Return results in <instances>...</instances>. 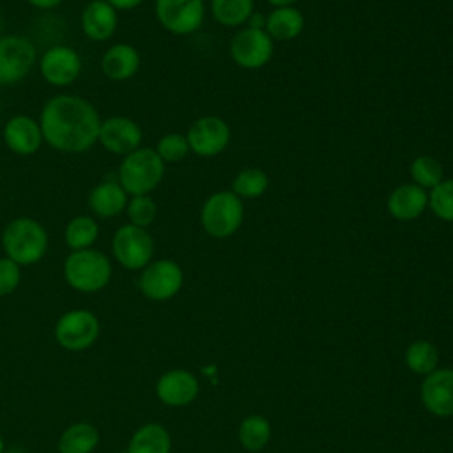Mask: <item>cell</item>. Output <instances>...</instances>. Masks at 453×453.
I'll use <instances>...</instances> for the list:
<instances>
[{"label": "cell", "instance_id": "d590c367", "mask_svg": "<svg viewBox=\"0 0 453 453\" xmlns=\"http://www.w3.org/2000/svg\"><path fill=\"white\" fill-rule=\"evenodd\" d=\"M28 5L41 9V11H51L55 7H58L64 0H25Z\"/></svg>", "mask_w": 453, "mask_h": 453}, {"label": "cell", "instance_id": "52a82bcc", "mask_svg": "<svg viewBox=\"0 0 453 453\" xmlns=\"http://www.w3.org/2000/svg\"><path fill=\"white\" fill-rule=\"evenodd\" d=\"M37 50L25 35H0V85L21 81L35 65Z\"/></svg>", "mask_w": 453, "mask_h": 453}, {"label": "cell", "instance_id": "cb8c5ba5", "mask_svg": "<svg viewBox=\"0 0 453 453\" xmlns=\"http://www.w3.org/2000/svg\"><path fill=\"white\" fill-rule=\"evenodd\" d=\"M99 237V223L94 216L78 214L64 228V242L71 251L92 248Z\"/></svg>", "mask_w": 453, "mask_h": 453}, {"label": "cell", "instance_id": "30bf717a", "mask_svg": "<svg viewBox=\"0 0 453 453\" xmlns=\"http://www.w3.org/2000/svg\"><path fill=\"white\" fill-rule=\"evenodd\" d=\"M184 274L180 265L170 258L152 260L143 267L138 280V288L150 301H168L182 287Z\"/></svg>", "mask_w": 453, "mask_h": 453}, {"label": "cell", "instance_id": "4316f807", "mask_svg": "<svg viewBox=\"0 0 453 453\" xmlns=\"http://www.w3.org/2000/svg\"><path fill=\"white\" fill-rule=\"evenodd\" d=\"M267 188H269V177L264 170L244 168L234 177L230 191H234L242 200V198H258L267 191Z\"/></svg>", "mask_w": 453, "mask_h": 453}, {"label": "cell", "instance_id": "d6a6232c", "mask_svg": "<svg viewBox=\"0 0 453 453\" xmlns=\"http://www.w3.org/2000/svg\"><path fill=\"white\" fill-rule=\"evenodd\" d=\"M157 156L163 159V163H179L189 154V143L186 134L180 133H166L157 140L156 145Z\"/></svg>", "mask_w": 453, "mask_h": 453}, {"label": "cell", "instance_id": "7a4b0ae2", "mask_svg": "<svg viewBox=\"0 0 453 453\" xmlns=\"http://www.w3.org/2000/svg\"><path fill=\"white\" fill-rule=\"evenodd\" d=\"M48 232L34 218L19 216L11 219L2 232V248L5 257L18 265H34L41 262L48 251Z\"/></svg>", "mask_w": 453, "mask_h": 453}, {"label": "cell", "instance_id": "e575fe53", "mask_svg": "<svg viewBox=\"0 0 453 453\" xmlns=\"http://www.w3.org/2000/svg\"><path fill=\"white\" fill-rule=\"evenodd\" d=\"M117 11H133L140 7L145 0H106Z\"/></svg>", "mask_w": 453, "mask_h": 453}, {"label": "cell", "instance_id": "74e56055", "mask_svg": "<svg viewBox=\"0 0 453 453\" xmlns=\"http://www.w3.org/2000/svg\"><path fill=\"white\" fill-rule=\"evenodd\" d=\"M271 5H274V7H290V5H294L297 0H267Z\"/></svg>", "mask_w": 453, "mask_h": 453}, {"label": "cell", "instance_id": "2e32d148", "mask_svg": "<svg viewBox=\"0 0 453 453\" xmlns=\"http://www.w3.org/2000/svg\"><path fill=\"white\" fill-rule=\"evenodd\" d=\"M80 27L87 39L104 42L117 32L119 11L106 0H90L81 11Z\"/></svg>", "mask_w": 453, "mask_h": 453}, {"label": "cell", "instance_id": "1f68e13d", "mask_svg": "<svg viewBox=\"0 0 453 453\" xmlns=\"http://www.w3.org/2000/svg\"><path fill=\"white\" fill-rule=\"evenodd\" d=\"M126 212L131 225L147 228L156 219L157 205L150 195H134L127 200Z\"/></svg>", "mask_w": 453, "mask_h": 453}, {"label": "cell", "instance_id": "e0dca14e", "mask_svg": "<svg viewBox=\"0 0 453 453\" xmlns=\"http://www.w3.org/2000/svg\"><path fill=\"white\" fill-rule=\"evenodd\" d=\"M425 407L437 416H453V370H434L423 382Z\"/></svg>", "mask_w": 453, "mask_h": 453}, {"label": "cell", "instance_id": "5b68a950", "mask_svg": "<svg viewBox=\"0 0 453 453\" xmlns=\"http://www.w3.org/2000/svg\"><path fill=\"white\" fill-rule=\"evenodd\" d=\"M244 219L242 200L234 191L212 193L200 209L202 228L214 239H226Z\"/></svg>", "mask_w": 453, "mask_h": 453}, {"label": "cell", "instance_id": "44dd1931", "mask_svg": "<svg viewBox=\"0 0 453 453\" xmlns=\"http://www.w3.org/2000/svg\"><path fill=\"white\" fill-rule=\"evenodd\" d=\"M156 393L163 403L180 407L195 400L198 393V382L186 370H172L161 375L156 384Z\"/></svg>", "mask_w": 453, "mask_h": 453}, {"label": "cell", "instance_id": "484cf974", "mask_svg": "<svg viewBox=\"0 0 453 453\" xmlns=\"http://www.w3.org/2000/svg\"><path fill=\"white\" fill-rule=\"evenodd\" d=\"M255 7L253 0H211L212 18L223 27H241Z\"/></svg>", "mask_w": 453, "mask_h": 453}, {"label": "cell", "instance_id": "ac0fdd59", "mask_svg": "<svg viewBox=\"0 0 453 453\" xmlns=\"http://www.w3.org/2000/svg\"><path fill=\"white\" fill-rule=\"evenodd\" d=\"M138 50L127 42H115L101 57V71L111 81H127L140 69Z\"/></svg>", "mask_w": 453, "mask_h": 453}, {"label": "cell", "instance_id": "f546056e", "mask_svg": "<svg viewBox=\"0 0 453 453\" xmlns=\"http://www.w3.org/2000/svg\"><path fill=\"white\" fill-rule=\"evenodd\" d=\"M407 366L416 373H432L437 365V350L428 342H414L405 352Z\"/></svg>", "mask_w": 453, "mask_h": 453}, {"label": "cell", "instance_id": "836d02e7", "mask_svg": "<svg viewBox=\"0 0 453 453\" xmlns=\"http://www.w3.org/2000/svg\"><path fill=\"white\" fill-rule=\"evenodd\" d=\"M21 281V265L14 260L2 257L0 258V297L12 294Z\"/></svg>", "mask_w": 453, "mask_h": 453}, {"label": "cell", "instance_id": "83f0119b", "mask_svg": "<svg viewBox=\"0 0 453 453\" xmlns=\"http://www.w3.org/2000/svg\"><path fill=\"white\" fill-rule=\"evenodd\" d=\"M411 179L414 184H418L423 189H432L439 182L444 180V170L442 165L432 157V156H418L411 163Z\"/></svg>", "mask_w": 453, "mask_h": 453}, {"label": "cell", "instance_id": "9a60e30c", "mask_svg": "<svg viewBox=\"0 0 453 453\" xmlns=\"http://www.w3.org/2000/svg\"><path fill=\"white\" fill-rule=\"evenodd\" d=\"M2 136H4L5 147L18 156L35 154L44 142L39 120L25 113L12 115L4 124Z\"/></svg>", "mask_w": 453, "mask_h": 453}, {"label": "cell", "instance_id": "4fadbf2b", "mask_svg": "<svg viewBox=\"0 0 453 453\" xmlns=\"http://www.w3.org/2000/svg\"><path fill=\"white\" fill-rule=\"evenodd\" d=\"M274 53V41L265 30L242 28L230 42V57L242 69L264 67Z\"/></svg>", "mask_w": 453, "mask_h": 453}, {"label": "cell", "instance_id": "7402d4cb", "mask_svg": "<svg viewBox=\"0 0 453 453\" xmlns=\"http://www.w3.org/2000/svg\"><path fill=\"white\" fill-rule=\"evenodd\" d=\"M304 30V16L296 7H276L265 16V32L273 41H292Z\"/></svg>", "mask_w": 453, "mask_h": 453}, {"label": "cell", "instance_id": "f35d334b", "mask_svg": "<svg viewBox=\"0 0 453 453\" xmlns=\"http://www.w3.org/2000/svg\"><path fill=\"white\" fill-rule=\"evenodd\" d=\"M4 448H5V444H4V439L0 435V453H4Z\"/></svg>", "mask_w": 453, "mask_h": 453}, {"label": "cell", "instance_id": "277c9868", "mask_svg": "<svg viewBox=\"0 0 453 453\" xmlns=\"http://www.w3.org/2000/svg\"><path fill=\"white\" fill-rule=\"evenodd\" d=\"M165 177V163L152 147H138L126 154L117 170V180L129 196L150 195Z\"/></svg>", "mask_w": 453, "mask_h": 453}, {"label": "cell", "instance_id": "3957f363", "mask_svg": "<svg viewBox=\"0 0 453 453\" xmlns=\"http://www.w3.org/2000/svg\"><path fill=\"white\" fill-rule=\"evenodd\" d=\"M65 283L83 294H94L103 290L111 280V260L108 255L96 248L71 251L64 260Z\"/></svg>", "mask_w": 453, "mask_h": 453}, {"label": "cell", "instance_id": "603a6c76", "mask_svg": "<svg viewBox=\"0 0 453 453\" xmlns=\"http://www.w3.org/2000/svg\"><path fill=\"white\" fill-rule=\"evenodd\" d=\"M99 439V430L92 423H73L58 439V453H92L97 448Z\"/></svg>", "mask_w": 453, "mask_h": 453}, {"label": "cell", "instance_id": "d4e9b609", "mask_svg": "<svg viewBox=\"0 0 453 453\" xmlns=\"http://www.w3.org/2000/svg\"><path fill=\"white\" fill-rule=\"evenodd\" d=\"M170 435L157 423L140 426L127 446V453H170Z\"/></svg>", "mask_w": 453, "mask_h": 453}, {"label": "cell", "instance_id": "9c48e42d", "mask_svg": "<svg viewBox=\"0 0 453 453\" xmlns=\"http://www.w3.org/2000/svg\"><path fill=\"white\" fill-rule=\"evenodd\" d=\"M154 12L166 32L189 35L202 27L205 5L203 0H154Z\"/></svg>", "mask_w": 453, "mask_h": 453}, {"label": "cell", "instance_id": "ffe728a7", "mask_svg": "<svg viewBox=\"0 0 453 453\" xmlns=\"http://www.w3.org/2000/svg\"><path fill=\"white\" fill-rule=\"evenodd\" d=\"M129 195L124 191L119 180L104 179L96 184L88 193V207L96 218L108 219L126 211Z\"/></svg>", "mask_w": 453, "mask_h": 453}, {"label": "cell", "instance_id": "ab89813d", "mask_svg": "<svg viewBox=\"0 0 453 453\" xmlns=\"http://www.w3.org/2000/svg\"><path fill=\"white\" fill-rule=\"evenodd\" d=\"M0 28H2V16H0Z\"/></svg>", "mask_w": 453, "mask_h": 453}, {"label": "cell", "instance_id": "ba28073f", "mask_svg": "<svg viewBox=\"0 0 453 453\" xmlns=\"http://www.w3.org/2000/svg\"><path fill=\"white\" fill-rule=\"evenodd\" d=\"M99 319L88 310H69L55 324V340L60 347L78 352L88 349L99 336Z\"/></svg>", "mask_w": 453, "mask_h": 453}, {"label": "cell", "instance_id": "f1b7e54d", "mask_svg": "<svg viewBox=\"0 0 453 453\" xmlns=\"http://www.w3.org/2000/svg\"><path fill=\"white\" fill-rule=\"evenodd\" d=\"M271 435V428L265 418L262 416H250L241 423L239 437L246 449L250 451H260Z\"/></svg>", "mask_w": 453, "mask_h": 453}, {"label": "cell", "instance_id": "d6986e66", "mask_svg": "<svg viewBox=\"0 0 453 453\" xmlns=\"http://www.w3.org/2000/svg\"><path fill=\"white\" fill-rule=\"evenodd\" d=\"M428 207V191L414 182L396 186L388 196V211L398 221H412Z\"/></svg>", "mask_w": 453, "mask_h": 453}, {"label": "cell", "instance_id": "6da1fadb", "mask_svg": "<svg viewBox=\"0 0 453 453\" xmlns=\"http://www.w3.org/2000/svg\"><path fill=\"white\" fill-rule=\"evenodd\" d=\"M44 142L64 154H81L97 143L101 117L85 97L57 94L50 97L39 113Z\"/></svg>", "mask_w": 453, "mask_h": 453}, {"label": "cell", "instance_id": "8d00e7d4", "mask_svg": "<svg viewBox=\"0 0 453 453\" xmlns=\"http://www.w3.org/2000/svg\"><path fill=\"white\" fill-rule=\"evenodd\" d=\"M248 28H257V30H265V16L260 12H251V16L248 18Z\"/></svg>", "mask_w": 453, "mask_h": 453}, {"label": "cell", "instance_id": "4dcf8cb0", "mask_svg": "<svg viewBox=\"0 0 453 453\" xmlns=\"http://www.w3.org/2000/svg\"><path fill=\"white\" fill-rule=\"evenodd\" d=\"M428 207L439 219L453 223V177L444 179L430 189Z\"/></svg>", "mask_w": 453, "mask_h": 453}, {"label": "cell", "instance_id": "5bb4252c", "mask_svg": "<svg viewBox=\"0 0 453 453\" xmlns=\"http://www.w3.org/2000/svg\"><path fill=\"white\" fill-rule=\"evenodd\" d=\"M143 131L136 120L126 115H111L101 120L97 142L101 147L115 156H126L142 147Z\"/></svg>", "mask_w": 453, "mask_h": 453}, {"label": "cell", "instance_id": "7c38bea8", "mask_svg": "<svg viewBox=\"0 0 453 453\" xmlns=\"http://www.w3.org/2000/svg\"><path fill=\"white\" fill-rule=\"evenodd\" d=\"M230 126L218 115H203L196 119L186 133L189 152L200 157H214L230 143Z\"/></svg>", "mask_w": 453, "mask_h": 453}, {"label": "cell", "instance_id": "8992f818", "mask_svg": "<svg viewBox=\"0 0 453 453\" xmlns=\"http://www.w3.org/2000/svg\"><path fill=\"white\" fill-rule=\"evenodd\" d=\"M113 258L129 271L147 267L154 257V239L147 228L126 223L111 237Z\"/></svg>", "mask_w": 453, "mask_h": 453}, {"label": "cell", "instance_id": "8fae6325", "mask_svg": "<svg viewBox=\"0 0 453 453\" xmlns=\"http://www.w3.org/2000/svg\"><path fill=\"white\" fill-rule=\"evenodd\" d=\"M42 80L57 88L73 85L81 74V57L67 44L50 46L37 62Z\"/></svg>", "mask_w": 453, "mask_h": 453}]
</instances>
